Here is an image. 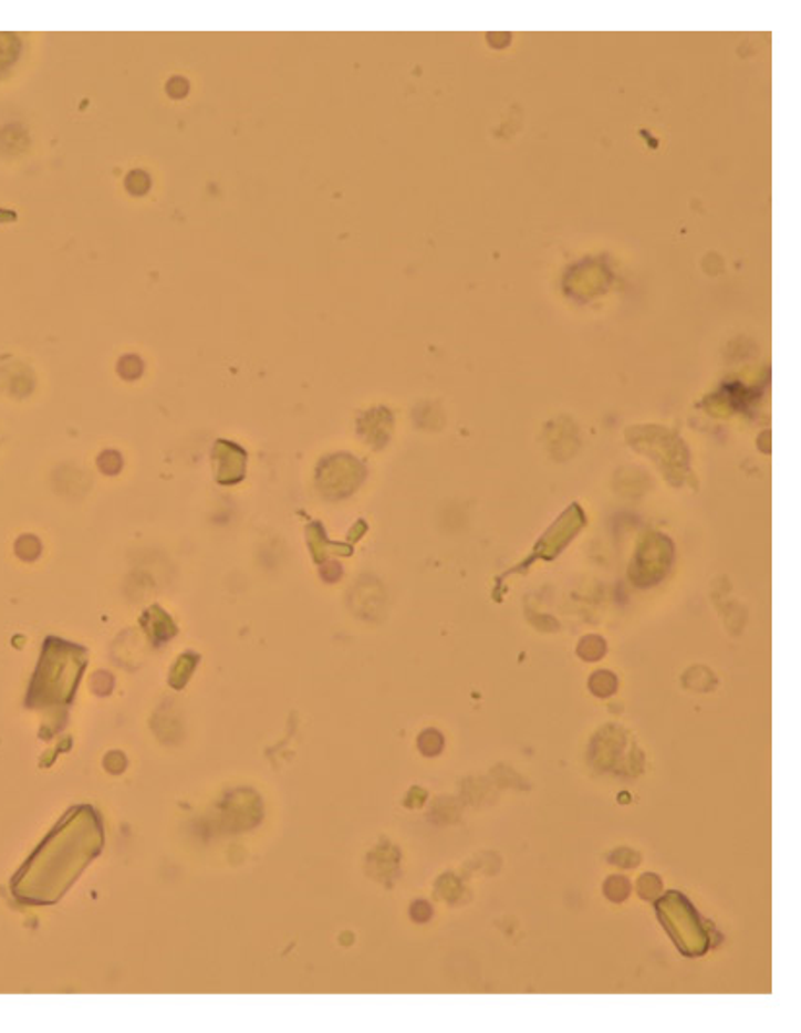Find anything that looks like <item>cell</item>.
Listing matches in <instances>:
<instances>
[{
    "label": "cell",
    "instance_id": "obj_1",
    "mask_svg": "<svg viewBox=\"0 0 801 1033\" xmlns=\"http://www.w3.org/2000/svg\"><path fill=\"white\" fill-rule=\"evenodd\" d=\"M102 847L100 814L92 806H74L18 870L12 880L14 898L25 906L56 904Z\"/></svg>",
    "mask_w": 801,
    "mask_h": 1033
},
{
    "label": "cell",
    "instance_id": "obj_2",
    "mask_svg": "<svg viewBox=\"0 0 801 1033\" xmlns=\"http://www.w3.org/2000/svg\"><path fill=\"white\" fill-rule=\"evenodd\" d=\"M82 667L84 651L49 640L40 671L33 681V692L38 702H69Z\"/></svg>",
    "mask_w": 801,
    "mask_h": 1033
},
{
    "label": "cell",
    "instance_id": "obj_3",
    "mask_svg": "<svg viewBox=\"0 0 801 1033\" xmlns=\"http://www.w3.org/2000/svg\"><path fill=\"white\" fill-rule=\"evenodd\" d=\"M662 927L685 956H703L710 947L705 925L684 894L668 893L656 901Z\"/></svg>",
    "mask_w": 801,
    "mask_h": 1033
},
{
    "label": "cell",
    "instance_id": "obj_4",
    "mask_svg": "<svg viewBox=\"0 0 801 1033\" xmlns=\"http://www.w3.org/2000/svg\"><path fill=\"white\" fill-rule=\"evenodd\" d=\"M635 432V439L628 437V442L638 450L645 452L648 458H654V462L660 466L664 476L676 483V476L685 479V473H689V458L682 440L674 437L672 432L664 431L660 427H638L631 429Z\"/></svg>",
    "mask_w": 801,
    "mask_h": 1033
},
{
    "label": "cell",
    "instance_id": "obj_5",
    "mask_svg": "<svg viewBox=\"0 0 801 1033\" xmlns=\"http://www.w3.org/2000/svg\"><path fill=\"white\" fill-rule=\"evenodd\" d=\"M672 556H674L672 541L662 533H651L641 543V547L636 549L628 574L636 586L646 587L658 584L668 574Z\"/></svg>",
    "mask_w": 801,
    "mask_h": 1033
},
{
    "label": "cell",
    "instance_id": "obj_6",
    "mask_svg": "<svg viewBox=\"0 0 801 1033\" xmlns=\"http://www.w3.org/2000/svg\"><path fill=\"white\" fill-rule=\"evenodd\" d=\"M582 525H584V514H582L581 507L579 504L569 507L563 512V516L559 518L558 522L551 525L548 532L543 533L542 540L535 543L534 553L522 563V566H530L535 559H545V561L555 559L569 545V541L576 538V533L581 532Z\"/></svg>",
    "mask_w": 801,
    "mask_h": 1033
},
{
    "label": "cell",
    "instance_id": "obj_7",
    "mask_svg": "<svg viewBox=\"0 0 801 1033\" xmlns=\"http://www.w3.org/2000/svg\"><path fill=\"white\" fill-rule=\"evenodd\" d=\"M22 55V41L14 33H0V72L10 71Z\"/></svg>",
    "mask_w": 801,
    "mask_h": 1033
},
{
    "label": "cell",
    "instance_id": "obj_8",
    "mask_svg": "<svg viewBox=\"0 0 801 1033\" xmlns=\"http://www.w3.org/2000/svg\"><path fill=\"white\" fill-rule=\"evenodd\" d=\"M125 188L128 195L134 196V198H142L149 192L152 188V177H149L148 171L144 169H133L125 177Z\"/></svg>",
    "mask_w": 801,
    "mask_h": 1033
},
{
    "label": "cell",
    "instance_id": "obj_9",
    "mask_svg": "<svg viewBox=\"0 0 801 1033\" xmlns=\"http://www.w3.org/2000/svg\"><path fill=\"white\" fill-rule=\"evenodd\" d=\"M190 92V82L185 76H171L167 80L166 94L171 100H185Z\"/></svg>",
    "mask_w": 801,
    "mask_h": 1033
},
{
    "label": "cell",
    "instance_id": "obj_10",
    "mask_svg": "<svg viewBox=\"0 0 801 1033\" xmlns=\"http://www.w3.org/2000/svg\"><path fill=\"white\" fill-rule=\"evenodd\" d=\"M142 368H144V365H142V361L138 359L136 355H126V357H123L121 363H118V373L125 376L126 380L138 378V376L142 375Z\"/></svg>",
    "mask_w": 801,
    "mask_h": 1033
},
{
    "label": "cell",
    "instance_id": "obj_11",
    "mask_svg": "<svg viewBox=\"0 0 801 1033\" xmlns=\"http://www.w3.org/2000/svg\"><path fill=\"white\" fill-rule=\"evenodd\" d=\"M660 880H658V877H654V875H645V877L641 878V883H638V894H641L643 898H646V900H654V898L658 896V893H660Z\"/></svg>",
    "mask_w": 801,
    "mask_h": 1033
},
{
    "label": "cell",
    "instance_id": "obj_12",
    "mask_svg": "<svg viewBox=\"0 0 801 1033\" xmlns=\"http://www.w3.org/2000/svg\"><path fill=\"white\" fill-rule=\"evenodd\" d=\"M613 893H617L615 894V898H613V901L625 900V898H627L628 896L627 880L621 877L610 878V880L605 883V894H607V898H610V896H612Z\"/></svg>",
    "mask_w": 801,
    "mask_h": 1033
}]
</instances>
